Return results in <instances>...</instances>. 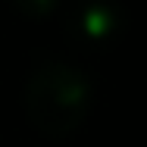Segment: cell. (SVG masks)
<instances>
[{
  "label": "cell",
  "instance_id": "6da1fadb",
  "mask_svg": "<svg viewBox=\"0 0 147 147\" xmlns=\"http://www.w3.org/2000/svg\"><path fill=\"white\" fill-rule=\"evenodd\" d=\"M25 116L47 138L72 135L91 113L94 82L72 59H41L25 78Z\"/></svg>",
  "mask_w": 147,
  "mask_h": 147
},
{
  "label": "cell",
  "instance_id": "3957f363",
  "mask_svg": "<svg viewBox=\"0 0 147 147\" xmlns=\"http://www.w3.org/2000/svg\"><path fill=\"white\" fill-rule=\"evenodd\" d=\"M13 6L19 9V13H25V16H50V13H57L59 0H13Z\"/></svg>",
  "mask_w": 147,
  "mask_h": 147
},
{
  "label": "cell",
  "instance_id": "7a4b0ae2",
  "mask_svg": "<svg viewBox=\"0 0 147 147\" xmlns=\"http://www.w3.org/2000/svg\"><path fill=\"white\" fill-rule=\"evenodd\" d=\"M125 22L128 13L116 0H82L66 16L69 38L82 44H110L125 31Z\"/></svg>",
  "mask_w": 147,
  "mask_h": 147
}]
</instances>
